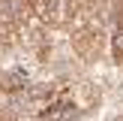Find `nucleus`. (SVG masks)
I'll return each instance as SVG.
<instances>
[{
  "label": "nucleus",
  "instance_id": "obj_4",
  "mask_svg": "<svg viewBox=\"0 0 123 121\" xmlns=\"http://www.w3.org/2000/svg\"><path fill=\"white\" fill-rule=\"evenodd\" d=\"M108 121H123V115H117V118H108Z\"/></svg>",
  "mask_w": 123,
  "mask_h": 121
},
{
  "label": "nucleus",
  "instance_id": "obj_2",
  "mask_svg": "<svg viewBox=\"0 0 123 121\" xmlns=\"http://www.w3.org/2000/svg\"><path fill=\"white\" fill-rule=\"evenodd\" d=\"M114 27H123V0H114Z\"/></svg>",
  "mask_w": 123,
  "mask_h": 121
},
{
  "label": "nucleus",
  "instance_id": "obj_1",
  "mask_svg": "<svg viewBox=\"0 0 123 121\" xmlns=\"http://www.w3.org/2000/svg\"><path fill=\"white\" fill-rule=\"evenodd\" d=\"M27 112L36 121H78L99 106V91L90 82L54 79V82L30 85L21 94Z\"/></svg>",
  "mask_w": 123,
  "mask_h": 121
},
{
  "label": "nucleus",
  "instance_id": "obj_3",
  "mask_svg": "<svg viewBox=\"0 0 123 121\" xmlns=\"http://www.w3.org/2000/svg\"><path fill=\"white\" fill-rule=\"evenodd\" d=\"M0 121H12V118H9V112H3V109H0Z\"/></svg>",
  "mask_w": 123,
  "mask_h": 121
}]
</instances>
